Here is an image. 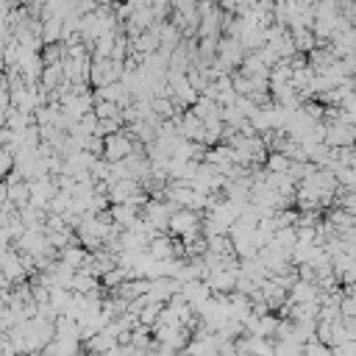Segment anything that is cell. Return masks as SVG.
Returning a JSON list of instances; mask_svg holds the SVG:
<instances>
[{
    "mask_svg": "<svg viewBox=\"0 0 356 356\" xmlns=\"http://www.w3.org/2000/svg\"><path fill=\"white\" fill-rule=\"evenodd\" d=\"M106 150H108V159L120 161V159H128L131 156V142L122 136V134H111L106 139Z\"/></svg>",
    "mask_w": 356,
    "mask_h": 356,
    "instance_id": "obj_1",
    "label": "cell"
}]
</instances>
